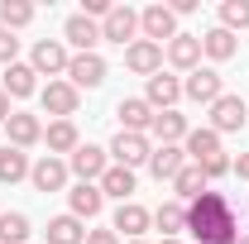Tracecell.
<instances>
[{
  "label": "cell",
  "instance_id": "cell-3",
  "mask_svg": "<svg viewBox=\"0 0 249 244\" xmlns=\"http://www.w3.org/2000/svg\"><path fill=\"white\" fill-rule=\"evenodd\" d=\"M245 120H249L245 96H220L216 105H211V129L216 134H235V129H245Z\"/></svg>",
  "mask_w": 249,
  "mask_h": 244
},
{
  "label": "cell",
  "instance_id": "cell-22",
  "mask_svg": "<svg viewBox=\"0 0 249 244\" xmlns=\"http://www.w3.org/2000/svg\"><path fill=\"white\" fill-rule=\"evenodd\" d=\"M149 134L163 139V144H178V139H187V115H178V110H154Z\"/></svg>",
  "mask_w": 249,
  "mask_h": 244
},
{
  "label": "cell",
  "instance_id": "cell-7",
  "mask_svg": "<svg viewBox=\"0 0 249 244\" xmlns=\"http://www.w3.org/2000/svg\"><path fill=\"white\" fill-rule=\"evenodd\" d=\"M106 168H110V163H106V149H96V144H82V149L67 158V173H77L82 182H101Z\"/></svg>",
  "mask_w": 249,
  "mask_h": 244
},
{
  "label": "cell",
  "instance_id": "cell-36",
  "mask_svg": "<svg viewBox=\"0 0 249 244\" xmlns=\"http://www.w3.org/2000/svg\"><path fill=\"white\" fill-rule=\"evenodd\" d=\"M87 244H120L115 230H87Z\"/></svg>",
  "mask_w": 249,
  "mask_h": 244
},
{
  "label": "cell",
  "instance_id": "cell-11",
  "mask_svg": "<svg viewBox=\"0 0 249 244\" xmlns=\"http://www.w3.org/2000/svg\"><path fill=\"white\" fill-rule=\"evenodd\" d=\"M38 101H43V110H48V115L72 120V110H77V87H72V82H48V87L38 91Z\"/></svg>",
  "mask_w": 249,
  "mask_h": 244
},
{
  "label": "cell",
  "instance_id": "cell-41",
  "mask_svg": "<svg viewBox=\"0 0 249 244\" xmlns=\"http://www.w3.org/2000/svg\"><path fill=\"white\" fill-rule=\"evenodd\" d=\"M129 244H144V240H129Z\"/></svg>",
  "mask_w": 249,
  "mask_h": 244
},
{
  "label": "cell",
  "instance_id": "cell-31",
  "mask_svg": "<svg viewBox=\"0 0 249 244\" xmlns=\"http://www.w3.org/2000/svg\"><path fill=\"white\" fill-rule=\"evenodd\" d=\"M34 19V5L29 0H0V29H24V24H29Z\"/></svg>",
  "mask_w": 249,
  "mask_h": 244
},
{
  "label": "cell",
  "instance_id": "cell-32",
  "mask_svg": "<svg viewBox=\"0 0 249 244\" xmlns=\"http://www.w3.org/2000/svg\"><path fill=\"white\" fill-rule=\"evenodd\" d=\"M29 240V215L24 211H5L0 215V244H24Z\"/></svg>",
  "mask_w": 249,
  "mask_h": 244
},
{
  "label": "cell",
  "instance_id": "cell-25",
  "mask_svg": "<svg viewBox=\"0 0 249 244\" xmlns=\"http://www.w3.org/2000/svg\"><path fill=\"white\" fill-rule=\"evenodd\" d=\"M34 77H38V72H34L29 62H10V67H5V96H34L38 91Z\"/></svg>",
  "mask_w": 249,
  "mask_h": 244
},
{
  "label": "cell",
  "instance_id": "cell-30",
  "mask_svg": "<svg viewBox=\"0 0 249 244\" xmlns=\"http://www.w3.org/2000/svg\"><path fill=\"white\" fill-rule=\"evenodd\" d=\"M173 192H178V196H182V201H196V196H201V192H206V173H201V168H196V163H187L182 173H178V177H173Z\"/></svg>",
  "mask_w": 249,
  "mask_h": 244
},
{
  "label": "cell",
  "instance_id": "cell-20",
  "mask_svg": "<svg viewBox=\"0 0 249 244\" xmlns=\"http://www.w3.org/2000/svg\"><path fill=\"white\" fill-rule=\"evenodd\" d=\"M168 62L182 67V72H196V62H201V34H178L168 43Z\"/></svg>",
  "mask_w": 249,
  "mask_h": 244
},
{
  "label": "cell",
  "instance_id": "cell-29",
  "mask_svg": "<svg viewBox=\"0 0 249 244\" xmlns=\"http://www.w3.org/2000/svg\"><path fill=\"white\" fill-rule=\"evenodd\" d=\"M154 225L163 230V240H178V230H187V211L178 206V201H163L154 211Z\"/></svg>",
  "mask_w": 249,
  "mask_h": 244
},
{
  "label": "cell",
  "instance_id": "cell-13",
  "mask_svg": "<svg viewBox=\"0 0 249 244\" xmlns=\"http://www.w3.org/2000/svg\"><path fill=\"white\" fill-rule=\"evenodd\" d=\"M67 48H62L58 38H38V43H34V72H48V77H58V72H67Z\"/></svg>",
  "mask_w": 249,
  "mask_h": 244
},
{
  "label": "cell",
  "instance_id": "cell-8",
  "mask_svg": "<svg viewBox=\"0 0 249 244\" xmlns=\"http://www.w3.org/2000/svg\"><path fill=\"white\" fill-rule=\"evenodd\" d=\"M110 153H115V163H120V168H129V173H134V168H139V163H149V134H115V144H110Z\"/></svg>",
  "mask_w": 249,
  "mask_h": 244
},
{
  "label": "cell",
  "instance_id": "cell-42",
  "mask_svg": "<svg viewBox=\"0 0 249 244\" xmlns=\"http://www.w3.org/2000/svg\"><path fill=\"white\" fill-rule=\"evenodd\" d=\"M163 244H178V240H163Z\"/></svg>",
  "mask_w": 249,
  "mask_h": 244
},
{
  "label": "cell",
  "instance_id": "cell-1",
  "mask_svg": "<svg viewBox=\"0 0 249 244\" xmlns=\"http://www.w3.org/2000/svg\"><path fill=\"white\" fill-rule=\"evenodd\" d=\"M187 230L201 244H235L240 240V225H235V211L220 192H201L192 206H187Z\"/></svg>",
  "mask_w": 249,
  "mask_h": 244
},
{
  "label": "cell",
  "instance_id": "cell-10",
  "mask_svg": "<svg viewBox=\"0 0 249 244\" xmlns=\"http://www.w3.org/2000/svg\"><path fill=\"white\" fill-rule=\"evenodd\" d=\"M124 62H129V72L154 77V72H163V48H158V43H149V38H134V43L124 48Z\"/></svg>",
  "mask_w": 249,
  "mask_h": 244
},
{
  "label": "cell",
  "instance_id": "cell-5",
  "mask_svg": "<svg viewBox=\"0 0 249 244\" xmlns=\"http://www.w3.org/2000/svg\"><path fill=\"white\" fill-rule=\"evenodd\" d=\"M182 96H192L196 105H216L220 96H225V91H220V72H216V67H196V72L182 82Z\"/></svg>",
  "mask_w": 249,
  "mask_h": 244
},
{
  "label": "cell",
  "instance_id": "cell-23",
  "mask_svg": "<svg viewBox=\"0 0 249 244\" xmlns=\"http://www.w3.org/2000/svg\"><path fill=\"white\" fill-rule=\"evenodd\" d=\"M43 139H48V149H53V153H67V158L82 149V139H77V124H72V120H53L48 129H43Z\"/></svg>",
  "mask_w": 249,
  "mask_h": 244
},
{
  "label": "cell",
  "instance_id": "cell-27",
  "mask_svg": "<svg viewBox=\"0 0 249 244\" xmlns=\"http://www.w3.org/2000/svg\"><path fill=\"white\" fill-rule=\"evenodd\" d=\"M96 187H101V196H120V201H129V192H134V173L120 168V163H110L106 177H101Z\"/></svg>",
  "mask_w": 249,
  "mask_h": 244
},
{
  "label": "cell",
  "instance_id": "cell-19",
  "mask_svg": "<svg viewBox=\"0 0 249 244\" xmlns=\"http://www.w3.org/2000/svg\"><path fill=\"white\" fill-rule=\"evenodd\" d=\"M178 96H182V82H178V77H168V72H154V77H149L144 101H149L154 110H173V105H178Z\"/></svg>",
  "mask_w": 249,
  "mask_h": 244
},
{
  "label": "cell",
  "instance_id": "cell-16",
  "mask_svg": "<svg viewBox=\"0 0 249 244\" xmlns=\"http://www.w3.org/2000/svg\"><path fill=\"white\" fill-rule=\"evenodd\" d=\"M5 134H10L15 149H29V144L43 139V124H38V115H29V110H15V115L5 120Z\"/></svg>",
  "mask_w": 249,
  "mask_h": 244
},
{
  "label": "cell",
  "instance_id": "cell-15",
  "mask_svg": "<svg viewBox=\"0 0 249 244\" xmlns=\"http://www.w3.org/2000/svg\"><path fill=\"white\" fill-rule=\"evenodd\" d=\"M187 158L196 168H206L211 158H220V134L206 124V129H187Z\"/></svg>",
  "mask_w": 249,
  "mask_h": 244
},
{
  "label": "cell",
  "instance_id": "cell-38",
  "mask_svg": "<svg viewBox=\"0 0 249 244\" xmlns=\"http://www.w3.org/2000/svg\"><path fill=\"white\" fill-rule=\"evenodd\" d=\"M230 168H235V173H240V177H245V182H249V153H240V158H235Z\"/></svg>",
  "mask_w": 249,
  "mask_h": 244
},
{
  "label": "cell",
  "instance_id": "cell-4",
  "mask_svg": "<svg viewBox=\"0 0 249 244\" xmlns=\"http://www.w3.org/2000/svg\"><path fill=\"white\" fill-rule=\"evenodd\" d=\"M134 34H139V15H134L129 5H115V10L101 19V38H106V43H120V48H124Z\"/></svg>",
  "mask_w": 249,
  "mask_h": 244
},
{
  "label": "cell",
  "instance_id": "cell-40",
  "mask_svg": "<svg viewBox=\"0 0 249 244\" xmlns=\"http://www.w3.org/2000/svg\"><path fill=\"white\" fill-rule=\"evenodd\" d=\"M235 244H249V235H240V240H235Z\"/></svg>",
  "mask_w": 249,
  "mask_h": 244
},
{
  "label": "cell",
  "instance_id": "cell-17",
  "mask_svg": "<svg viewBox=\"0 0 249 244\" xmlns=\"http://www.w3.org/2000/svg\"><path fill=\"white\" fill-rule=\"evenodd\" d=\"M149 225H154V211H144L139 201H120V211H115V225H110V230H115V235L124 230L129 240H139Z\"/></svg>",
  "mask_w": 249,
  "mask_h": 244
},
{
  "label": "cell",
  "instance_id": "cell-6",
  "mask_svg": "<svg viewBox=\"0 0 249 244\" xmlns=\"http://www.w3.org/2000/svg\"><path fill=\"white\" fill-rule=\"evenodd\" d=\"M67 77H72V87H77V91H82V87L91 91V87L106 82V58H101V53H77V58L67 62Z\"/></svg>",
  "mask_w": 249,
  "mask_h": 244
},
{
  "label": "cell",
  "instance_id": "cell-9",
  "mask_svg": "<svg viewBox=\"0 0 249 244\" xmlns=\"http://www.w3.org/2000/svg\"><path fill=\"white\" fill-rule=\"evenodd\" d=\"M115 115H120V129H124V134H144V129L154 124V105H149L144 96H124L120 105H115Z\"/></svg>",
  "mask_w": 249,
  "mask_h": 244
},
{
  "label": "cell",
  "instance_id": "cell-14",
  "mask_svg": "<svg viewBox=\"0 0 249 244\" xmlns=\"http://www.w3.org/2000/svg\"><path fill=\"white\" fill-rule=\"evenodd\" d=\"M29 182L38 187V192H62V187H67V163L53 158V153H48V158H38V163L29 168Z\"/></svg>",
  "mask_w": 249,
  "mask_h": 244
},
{
  "label": "cell",
  "instance_id": "cell-37",
  "mask_svg": "<svg viewBox=\"0 0 249 244\" xmlns=\"http://www.w3.org/2000/svg\"><path fill=\"white\" fill-rule=\"evenodd\" d=\"M168 10H173V15H192V10H196V0H173Z\"/></svg>",
  "mask_w": 249,
  "mask_h": 244
},
{
  "label": "cell",
  "instance_id": "cell-2",
  "mask_svg": "<svg viewBox=\"0 0 249 244\" xmlns=\"http://www.w3.org/2000/svg\"><path fill=\"white\" fill-rule=\"evenodd\" d=\"M139 29H144L149 43L163 48V38H168V43L178 38V15H173L168 5H149V10H139Z\"/></svg>",
  "mask_w": 249,
  "mask_h": 244
},
{
  "label": "cell",
  "instance_id": "cell-24",
  "mask_svg": "<svg viewBox=\"0 0 249 244\" xmlns=\"http://www.w3.org/2000/svg\"><path fill=\"white\" fill-rule=\"evenodd\" d=\"M29 153L24 149H15V144H5V149H0V182L10 187V182H19V177H29Z\"/></svg>",
  "mask_w": 249,
  "mask_h": 244
},
{
  "label": "cell",
  "instance_id": "cell-21",
  "mask_svg": "<svg viewBox=\"0 0 249 244\" xmlns=\"http://www.w3.org/2000/svg\"><path fill=\"white\" fill-rule=\"evenodd\" d=\"M67 201H72V215H77V220H91V215H101V206H106V196H101L96 182H77L67 192Z\"/></svg>",
  "mask_w": 249,
  "mask_h": 244
},
{
  "label": "cell",
  "instance_id": "cell-34",
  "mask_svg": "<svg viewBox=\"0 0 249 244\" xmlns=\"http://www.w3.org/2000/svg\"><path fill=\"white\" fill-rule=\"evenodd\" d=\"M15 53H19V38H15L10 29H0V62L10 67V62H15Z\"/></svg>",
  "mask_w": 249,
  "mask_h": 244
},
{
  "label": "cell",
  "instance_id": "cell-18",
  "mask_svg": "<svg viewBox=\"0 0 249 244\" xmlns=\"http://www.w3.org/2000/svg\"><path fill=\"white\" fill-rule=\"evenodd\" d=\"M62 38H67L77 53H96V43H101V24L87 19V15H72V19H67V29H62Z\"/></svg>",
  "mask_w": 249,
  "mask_h": 244
},
{
  "label": "cell",
  "instance_id": "cell-39",
  "mask_svg": "<svg viewBox=\"0 0 249 244\" xmlns=\"http://www.w3.org/2000/svg\"><path fill=\"white\" fill-rule=\"evenodd\" d=\"M10 115H15V110H10V96H5V87H0V124L10 120Z\"/></svg>",
  "mask_w": 249,
  "mask_h": 244
},
{
  "label": "cell",
  "instance_id": "cell-35",
  "mask_svg": "<svg viewBox=\"0 0 249 244\" xmlns=\"http://www.w3.org/2000/svg\"><path fill=\"white\" fill-rule=\"evenodd\" d=\"M110 10H115V5H110V0H87V5H82V15H87V19H96V15H101V19H106V15H110Z\"/></svg>",
  "mask_w": 249,
  "mask_h": 244
},
{
  "label": "cell",
  "instance_id": "cell-26",
  "mask_svg": "<svg viewBox=\"0 0 249 244\" xmlns=\"http://www.w3.org/2000/svg\"><path fill=\"white\" fill-rule=\"evenodd\" d=\"M48 244H87V225L77 215H58L48 220Z\"/></svg>",
  "mask_w": 249,
  "mask_h": 244
},
{
  "label": "cell",
  "instance_id": "cell-12",
  "mask_svg": "<svg viewBox=\"0 0 249 244\" xmlns=\"http://www.w3.org/2000/svg\"><path fill=\"white\" fill-rule=\"evenodd\" d=\"M182 168H187V149H178V144H158L149 153V173H154L158 182H173Z\"/></svg>",
  "mask_w": 249,
  "mask_h": 244
},
{
  "label": "cell",
  "instance_id": "cell-33",
  "mask_svg": "<svg viewBox=\"0 0 249 244\" xmlns=\"http://www.w3.org/2000/svg\"><path fill=\"white\" fill-rule=\"evenodd\" d=\"M220 29H249V0H225L220 5Z\"/></svg>",
  "mask_w": 249,
  "mask_h": 244
},
{
  "label": "cell",
  "instance_id": "cell-28",
  "mask_svg": "<svg viewBox=\"0 0 249 244\" xmlns=\"http://www.w3.org/2000/svg\"><path fill=\"white\" fill-rule=\"evenodd\" d=\"M235 34L230 29H211V34H201V53L206 58H216V62H225V58H235Z\"/></svg>",
  "mask_w": 249,
  "mask_h": 244
}]
</instances>
